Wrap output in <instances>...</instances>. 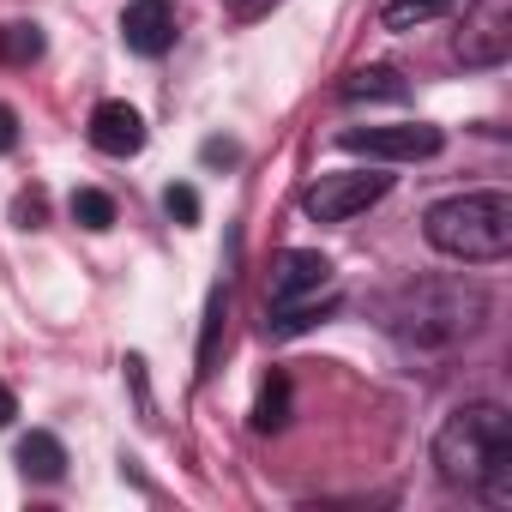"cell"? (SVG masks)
<instances>
[{
    "mask_svg": "<svg viewBox=\"0 0 512 512\" xmlns=\"http://www.w3.org/2000/svg\"><path fill=\"white\" fill-rule=\"evenodd\" d=\"M13 416H19V398H13V386H7V380H0V428H7Z\"/></svg>",
    "mask_w": 512,
    "mask_h": 512,
    "instance_id": "21",
    "label": "cell"
},
{
    "mask_svg": "<svg viewBox=\"0 0 512 512\" xmlns=\"http://www.w3.org/2000/svg\"><path fill=\"white\" fill-rule=\"evenodd\" d=\"M512 55V7L506 0H476L464 31H458V61L464 67H500Z\"/></svg>",
    "mask_w": 512,
    "mask_h": 512,
    "instance_id": "7",
    "label": "cell"
},
{
    "mask_svg": "<svg viewBox=\"0 0 512 512\" xmlns=\"http://www.w3.org/2000/svg\"><path fill=\"white\" fill-rule=\"evenodd\" d=\"M332 260L314 247H290L272 260V290H266V332L272 338H296L308 332L314 320H326L338 308V290H332Z\"/></svg>",
    "mask_w": 512,
    "mask_h": 512,
    "instance_id": "4",
    "label": "cell"
},
{
    "mask_svg": "<svg viewBox=\"0 0 512 512\" xmlns=\"http://www.w3.org/2000/svg\"><path fill=\"white\" fill-rule=\"evenodd\" d=\"M284 422H290V380L272 374L260 386V398H253V434H278Z\"/></svg>",
    "mask_w": 512,
    "mask_h": 512,
    "instance_id": "13",
    "label": "cell"
},
{
    "mask_svg": "<svg viewBox=\"0 0 512 512\" xmlns=\"http://www.w3.org/2000/svg\"><path fill=\"white\" fill-rule=\"evenodd\" d=\"M386 193H392V175H380V169H338V175H320L302 193V211L314 223H350L368 205H380Z\"/></svg>",
    "mask_w": 512,
    "mask_h": 512,
    "instance_id": "5",
    "label": "cell"
},
{
    "mask_svg": "<svg viewBox=\"0 0 512 512\" xmlns=\"http://www.w3.org/2000/svg\"><path fill=\"white\" fill-rule=\"evenodd\" d=\"M19 470H25L31 482H61V476H67V446L37 428V434L19 440Z\"/></svg>",
    "mask_w": 512,
    "mask_h": 512,
    "instance_id": "10",
    "label": "cell"
},
{
    "mask_svg": "<svg viewBox=\"0 0 512 512\" xmlns=\"http://www.w3.org/2000/svg\"><path fill=\"white\" fill-rule=\"evenodd\" d=\"M458 13V0H386L380 7V25L386 31H422L434 19H452Z\"/></svg>",
    "mask_w": 512,
    "mask_h": 512,
    "instance_id": "11",
    "label": "cell"
},
{
    "mask_svg": "<svg viewBox=\"0 0 512 512\" xmlns=\"http://www.w3.org/2000/svg\"><path fill=\"white\" fill-rule=\"evenodd\" d=\"M37 55H43V31L37 25H0V61L31 67Z\"/></svg>",
    "mask_w": 512,
    "mask_h": 512,
    "instance_id": "16",
    "label": "cell"
},
{
    "mask_svg": "<svg viewBox=\"0 0 512 512\" xmlns=\"http://www.w3.org/2000/svg\"><path fill=\"white\" fill-rule=\"evenodd\" d=\"M223 320H229V290L217 284L211 302H205V338H199V380L217 374V344H223Z\"/></svg>",
    "mask_w": 512,
    "mask_h": 512,
    "instance_id": "14",
    "label": "cell"
},
{
    "mask_svg": "<svg viewBox=\"0 0 512 512\" xmlns=\"http://www.w3.org/2000/svg\"><path fill=\"white\" fill-rule=\"evenodd\" d=\"M434 470L452 488L482 494L488 506H512V416L500 404H464L434 434Z\"/></svg>",
    "mask_w": 512,
    "mask_h": 512,
    "instance_id": "2",
    "label": "cell"
},
{
    "mask_svg": "<svg viewBox=\"0 0 512 512\" xmlns=\"http://www.w3.org/2000/svg\"><path fill=\"white\" fill-rule=\"evenodd\" d=\"M91 145L103 157H139L145 151V121L133 103H97L91 109Z\"/></svg>",
    "mask_w": 512,
    "mask_h": 512,
    "instance_id": "9",
    "label": "cell"
},
{
    "mask_svg": "<svg viewBox=\"0 0 512 512\" xmlns=\"http://www.w3.org/2000/svg\"><path fill=\"white\" fill-rule=\"evenodd\" d=\"M482 320H488V290L476 278H416L398 284L380 308V326L416 356L458 350L464 338L482 332Z\"/></svg>",
    "mask_w": 512,
    "mask_h": 512,
    "instance_id": "1",
    "label": "cell"
},
{
    "mask_svg": "<svg viewBox=\"0 0 512 512\" xmlns=\"http://www.w3.org/2000/svg\"><path fill=\"white\" fill-rule=\"evenodd\" d=\"M235 157H241V151H235L229 139H211V145H205V163H235Z\"/></svg>",
    "mask_w": 512,
    "mask_h": 512,
    "instance_id": "20",
    "label": "cell"
},
{
    "mask_svg": "<svg viewBox=\"0 0 512 512\" xmlns=\"http://www.w3.org/2000/svg\"><path fill=\"white\" fill-rule=\"evenodd\" d=\"M404 91H410V85H404L392 67H362V73H350V79H344V91H338V97H344V103H374V97H380V103H398Z\"/></svg>",
    "mask_w": 512,
    "mask_h": 512,
    "instance_id": "12",
    "label": "cell"
},
{
    "mask_svg": "<svg viewBox=\"0 0 512 512\" xmlns=\"http://www.w3.org/2000/svg\"><path fill=\"white\" fill-rule=\"evenodd\" d=\"M163 211H169V217H175V223H199V193H193V187H181V181H175V187H169V193H163Z\"/></svg>",
    "mask_w": 512,
    "mask_h": 512,
    "instance_id": "17",
    "label": "cell"
},
{
    "mask_svg": "<svg viewBox=\"0 0 512 512\" xmlns=\"http://www.w3.org/2000/svg\"><path fill=\"white\" fill-rule=\"evenodd\" d=\"M67 211H73L79 229H109V223H115V199H109L103 187H79V193L67 199Z\"/></svg>",
    "mask_w": 512,
    "mask_h": 512,
    "instance_id": "15",
    "label": "cell"
},
{
    "mask_svg": "<svg viewBox=\"0 0 512 512\" xmlns=\"http://www.w3.org/2000/svg\"><path fill=\"white\" fill-rule=\"evenodd\" d=\"M175 7L169 0H133V7L121 13V43L133 49V55H145V61H157V55H169L175 49Z\"/></svg>",
    "mask_w": 512,
    "mask_h": 512,
    "instance_id": "8",
    "label": "cell"
},
{
    "mask_svg": "<svg viewBox=\"0 0 512 512\" xmlns=\"http://www.w3.org/2000/svg\"><path fill=\"white\" fill-rule=\"evenodd\" d=\"M272 7H278V0H229V13H235L241 25H253V19H266Z\"/></svg>",
    "mask_w": 512,
    "mask_h": 512,
    "instance_id": "18",
    "label": "cell"
},
{
    "mask_svg": "<svg viewBox=\"0 0 512 512\" xmlns=\"http://www.w3.org/2000/svg\"><path fill=\"white\" fill-rule=\"evenodd\" d=\"M422 235H428L434 253H446L458 266H494V260L512 253V199L500 187L452 193V199L428 205Z\"/></svg>",
    "mask_w": 512,
    "mask_h": 512,
    "instance_id": "3",
    "label": "cell"
},
{
    "mask_svg": "<svg viewBox=\"0 0 512 512\" xmlns=\"http://www.w3.org/2000/svg\"><path fill=\"white\" fill-rule=\"evenodd\" d=\"M338 145L356 157H380V163H422V157H440L446 133L428 121H398V127H344Z\"/></svg>",
    "mask_w": 512,
    "mask_h": 512,
    "instance_id": "6",
    "label": "cell"
},
{
    "mask_svg": "<svg viewBox=\"0 0 512 512\" xmlns=\"http://www.w3.org/2000/svg\"><path fill=\"white\" fill-rule=\"evenodd\" d=\"M13 145H19V115L0 103V151H13Z\"/></svg>",
    "mask_w": 512,
    "mask_h": 512,
    "instance_id": "19",
    "label": "cell"
}]
</instances>
